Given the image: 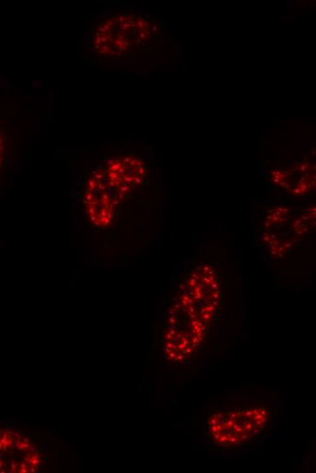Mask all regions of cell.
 Returning a JSON list of instances; mask_svg holds the SVG:
<instances>
[{"instance_id": "4", "label": "cell", "mask_w": 316, "mask_h": 473, "mask_svg": "<svg viewBox=\"0 0 316 473\" xmlns=\"http://www.w3.org/2000/svg\"><path fill=\"white\" fill-rule=\"evenodd\" d=\"M107 183L123 201L145 185L147 166L143 160L130 154L110 158L101 166Z\"/></svg>"}, {"instance_id": "1", "label": "cell", "mask_w": 316, "mask_h": 473, "mask_svg": "<svg viewBox=\"0 0 316 473\" xmlns=\"http://www.w3.org/2000/svg\"><path fill=\"white\" fill-rule=\"evenodd\" d=\"M269 419L268 409L262 407L223 410L208 419L212 440L223 447H234L258 435Z\"/></svg>"}, {"instance_id": "5", "label": "cell", "mask_w": 316, "mask_h": 473, "mask_svg": "<svg viewBox=\"0 0 316 473\" xmlns=\"http://www.w3.org/2000/svg\"><path fill=\"white\" fill-rule=\"evenodd\" d=\"M4 156H5V136H4L3 129L0 126V168H1V166L3 163Z\"/></svg>"}, {"instance_id": "2", "label": "cell", "mask_w": 316, "mask_h": 473, "mask_svg": "<svg viewBox=\"0 0 316 473\" xmlns=\"http://www.w3.org/2000/svg\"><path fill=\"white\" fill-rule=\"evenodd\" d=\"M82 201L86 218L100 230L107 229L114 224L122 202L116 191L107 183L102 167L92 171L84 180Z\"/></svg>"}, {"instance_id": "3", "label": "cell", "mask_w": 316, "mask_h": 473, "mask_svg": "<svg viewBox=\"0 0 316 473\" xmlns=\"http://www.w3.org/2000/svg\"><path fill=\"white\" fill-rule=\"evenodd\" d=\"M138 19L132 15H119L105 21L94 33V49L101 55L119 57L131 47L133 39L137 42L144 41L138 25Z\"/></svg>"}]
</instances>
